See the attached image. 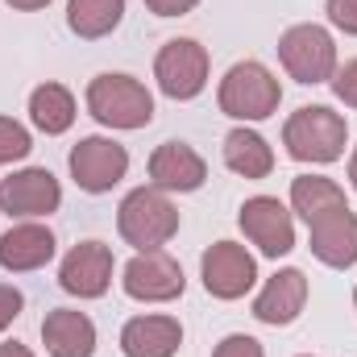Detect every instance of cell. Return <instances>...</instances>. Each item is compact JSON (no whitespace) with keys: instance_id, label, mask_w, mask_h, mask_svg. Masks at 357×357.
<instances>
[{"instance_id":"1","label":"cell","mask_w":357,"mask_h":357,"mask_svg":"<svg viewBox=\"0 0 357 357\" xmlns=\"http://www.w3.org/2000/svg\"><path fill=\"white\" fill-rule=\"evenodd\" d=\"M345 142H349V125L328 104H303L282 125V146L295 162L328 167L345 154Z\"/></svg>"},{"instance_id":"2","label":"cell","mask_w":357,"mask_h":357,"mask_svg":"<svg viewBox=\"0 0 357 357\" xmlns=\"http://www.w3.org/2000/svg\"><path fill=\"white\" fill-rule=\"evenodd\" d=\"M216 104L225 116H233L237 125H258L278 112L282 104V84L278 75L270 71L266 63L258 59H245V63H233L216 88Z\"/></svg>"},{"instance_id":"3","label":"cell","mask_w":357,"mask_h":357,"mask_svg":"<svg viewBox=\"0 0 357 357\" xmlns=\"http://www.w3.org/2000/svg\"><path fill=\"white\" fill-rule=\"evenodd\" d=\"M88 112L104 129H146L154 121V96L142 79L125 75V71H104L88 84Z\"/></svg>"},{"instance_id":"4","label":"cell","mask_w":357,"mask_h":357,"mask_svg":"<svg viewBox=\"0 0 357 357\" xmlns=\"http://www.w3.org/2000/svg\"><path fill=\"white\" fill-rule=\"evenodd\" d=\"M116 233L137 254L142 250H162L178 233V208L158 187H133L116 208Z\"/></svg>"},{"instance_id":"5","label":"cell","mask_w":357,"mask_h":357,"mask_svg":"<svg viewBox=\"0 0 357 357\" xmlns=\"http://www.w3.org/2000/svg\"><path fill=\"white\" fill-rule=\"evenodd\" d=\"M278 63L282 71L303 84V88H316V84H328L333 71L341 67L337 63V38L316 25V21H303V25H291L282 38H278Z\"/></svg>"},{"instance_id":"6","label":"cell","mask_w":357,"mask_h":357,"mask_svg":"<svg viewBox=\"0 0 357 357\" xmlns=\"http://www.w3.org/2000/svg\"><path fill=\"white\" fill-rule=\"evenodd\" d=\"M67 167H71V178H75L79 191L104 195V191H112L121 178L129 175V150L121 142H112V137L91 133V137H79L71 146Z\"/></svg>"},{"instance_id":"7","label":"cell","mask_w":357,"mask_h":357,"mask_svg":"<svg viewBox=\"0 0 357 357\" xmlns=\"http://www.w3.org/2000/svg\"><path fill=\"white\" fill-rule=\"evenodd\" d=\"M208 50L195 38H171L162 42L158 59H154V79L167 100H195L208 88Z\"/></svg>"},{"instance_id":"8","label":"cell","mask_w":357,"mask_h":357,"mask_svg":"<svg viewBox=\"0 0 357 357\" xmlns=\"http://www.w3.org/2000/svg\"><path fill=\"white\" fill-rule=\"evenodd\" d=\"M199 278L212 299H225V303L245 299L258 282V258L237 241H216L199 258Z\"/></svg>"},{"instance_id":"9","label":"cell","mask_w":357,"mask_h":357,"mask_svg":"<svg viewBox=\"0 0 357 357\" xmlns=\"http://www.w3.org/2000/svg\"><path fill=\"white\" fill-rule=\"evenodd\" d=\"M237 225L262 258H287L295 250V212L274 195H250L237 212Z\"/></svg>"},{"instance_id":"10","label":"cell","mask_w":357,"mask_h":357,"mask_svg":"<svg viewBox=\"0 0 357 357\" xmlns=\"http://www.w3.org/2000/svg\"><path fill=\"white\" fill-rule=\"evenodd\" d=\"M121 287L137 303H171L187 291V278H183V266L167 250H142L125 262Z\"/></svg>"},{"instance_id":"11","label":"cell","mask_w":357,"mask_h":357,"mask_svg":"<svg viewBox=\"0 0 357 357\" xmlns=\"http://www.w3.org/2000/svg\"><path fill=\"white\" fill-rule=\"evenodd\" d=\"M59 204H63V187L46 167H25V171L0 178V212L17 220H42L59 212Z\"/></svg>"},{"instance_id":"12","label":"cell","mask_w":357,"mask_h":357,"mask_svg":"<svg viewBox=\"0 0 357 357\" xmlns=\"http://www.w3.org/2000/svg\"><path fill=\"white\" fill-rule=\"evenodd\" d=\"M112 250L104 241H79L67 250L63 266H59V287L75 299H100L112 287Z\"/></svg>"},{"instance_id":"13","label":"cell","mask_w":357,"mask_h":357,"mask_svg":"<svg viewBox=\"0 0 357 357\" xmlns=\"http://www.w3.org/2000/svg\"><path fill=\"white\" fill-rule=\"evenodd\" d=\"M307 245L324 266L333 270L357 266V212L345 204V208H333V212L316 216L307 225Z\"/></svg>"},{"instance_id":"14","label":"cell","mask_w":357,"mask_h":357,"mask_svg":"<svg viewBox=\"0 0 357 357\" xmlns=\"http://www.w3.org/2000/svg\"><path fill=\"white\" fill-rule=\"evenodd\" d=\"M303 303H307V274L295 270V266H287V270H278V274H270L266 287L258 291V299H254V320H262L270 328H287V324L299 320Z\"/></svg>"},{"instance_id":"15","label":"cell","mask_w":357,"mask_h":357,"mask_svg":"<svg viewBox=\"0 0 357 357\" xmlns=\"http://www.w3.org/2000/svg\"><path fill=\"white\" fill-rule=\"evenodd\" d=\"M150 187L158 191H199L204 178H208V162L199 150H191L187 142H162L154 154H150Z\"/></svg>"},{"instance_id":"16","label":"cell","mask_w":357,"mask_h":357,"mask_svg":"<svg viewBox=\"0 0 357 357\" xmlns=\"http://www.w3.org/2000/svg\"><path fill=\"white\" fill-rule=\"evenodd\" d=\"M54 254H59V241L38 220H21V225H13L0 237V266L8 270V274H29V270L50 266Z\"/></svg>"},{"instance_id":"17","label":"cell","mask_w":357,"mask_h":357,"mask_svg":"<svg viewBox=\"0 0 357 357\" xmlns=\"http://www.w3.org/2000/svg\"><path fill=\"white\" fill-rule=\"evenodd\" d=\"M183 345V324L175 316H133L121 328V354L125 357H175Z\"/></svg>"},{"instance_id":"18","label":"cell","mask_w":357,"mask_h":357,"mask_svg":"<svg viewBox=\"0 0 357 357\" xmlns=\"http://www.w3.org/2000/svg\"><path fill=\"white\" fill-rule=\"evenodd\" d=\"M42 345L50 357H91L96 354V324L88 312L54 307L42 320Z\"/></svg>"},{"instance_id":"19","label":"cell","mask_w":357,"mask_h":357,"mask_svg":"<svg viewBox=\"0 0 357 357\" xmlns=\"http://www.w3.org/2000/svg\"><path fill=\"white\" fill-rule=\"evenodd\" d=\"M220 154H225V167L241 178H266L270 171H274V150H270V142L258 129H250V125L229 129Z\"/></svg>"},{"instance_id":"20","label":"cell","mask_w":357,"mask_h":357,"mask_svg":"<svg viewBox=\"0 0 357 357\" xmlns=\"http://www.w3.org/2000/svg\"><path fill=\"white\" fill-rule=\"evenodd\" d=\"M75 112H79L75 108V96H71V88H63V84H38V88L29 91V121L46 137L67 133L75 125Z\"/></svg>"},{"instance_id":"21","label":"cell","mask_w":357,"mask_h":357,"mask_svg":"<svg viewBox=\"0 0 357 357\" xmlns=\"http://www.w3.org/2000/svg\"><path fill=\"white\" fill-rule=\"evenodd\" d=\"M345 204H349L345 191H341L328 175H295L291 178V212H295L303 225H312L316 216H324V212H333V208H345Z\"/></svg>"},{"instance_id":"22","label":"cell","mask_w":357,"mask_h":357,"mask_svg":"<svg viewBox=\"0 0 357 357\" xmlns=\"http://www.w3.org/2000/svg\"><path fill=\"white\" fill-rule=\"evenodd\" d=\"M125 17V0H67V29L79 38H108Z\"/></svg>"},{"instance_id":"23","label":"cell","mask_w":357,"mask_h":357,"mask_svg":"<svg viewBox=\"0 0 357 357\" xmlns=\"http://www.w3.org/2000/svg\"><path fill=\"white\" fill-rule=\"evenodd\" d=\"M29 150H33L29 129L13 116H0V167H13V162L29 158Z\"/></svg>"},{"instance_id":"24","label":"cell","mask_w":357,"mask_h":357,"mask_svg":"<svg viewBox=\"0 0 357 357\" xmlns=\"http://www.w3.org/2000/svg\"><path fill=\"white\" fill-rule=\"evenodd\" d=\"M328 88H333V96H337L345 108H357V59H349L345 67H337V71H333Z\"/></svg>"},{"instance_id":"25","label":"cell","mask_w":357,"mask_h":357,"mask_svg":"<svg viewBox=\"0 0 357 357\" xmlns=\"http://www.w3.org/2000/svg\"><path fill=\"white\" fill-rule=\"evenodd\" d=\"M212 357H266V349H262V341H254L250 333H229V337L212 349Z\"/></svg>"},{"instance_id":"26","label":"cell","mask_w":357,"mask_h":357,"mask_svg":"<svg viewBox=\"0 0 357 357\" xmlns=\"http://www.w3.org/2000/svg\"><path fill=\"white\" fill-rule=\"evenodd\" d=\"M324 13H328V25L357 38V0H324Z\"/></svg>"},{"instance_id":"27","label":"cell","mask_w":357,"mask_h":357,"mask_svg":"<svg viewBox=\"0 0 357 357\" xmlns=\"http://www.w3.org/2000/svg\"><path fill=\"white\" fill-rule=\"evenodd\" d=\"M21 307H25V295H21L17 287L0 282V333H8V328H13V320L21 316Z\"/></svg>"},{"instance_id":"28","label":"cell","mask_w":357,"mask_h":357,"mask_svg":"<svg viewBox=\"0 0 357 357\" xmlns=\"http://www.w3.org/2000/svg\"><path fill=\"white\" fill-rule=\"evenodd\" d=\"M195 4H199V0H146V8H150L154 17H187Z\"/></svg>"},{"instance_id":"29","label":"cell","mask_w":357,"mask_h":357,"mask_svg":"<svg viewBox=\"0 0 357 357\" xmlns=\"http://www.w3.org/2000/svg\"><path fill=\"white\" fill-rule=\"evenodd\" d=\"M8 8H17V13H38V8H46L50 0H4Z\"/></svg>"},{"instance_id":"30","label":"cell","mask_w":357,"mask_h":357,"mask_svg":"<svg viewBox=\"0 0 357 357\" xmlns=\"http://www.w3.org/2000/svg\"><path fill=\"white\" fill-rule=\"evenodd\" d=\"M0 357H33V354H29V345H21V341H4V345H0Z\"/></svg>"},{"instance_id":"31","label":"cell","mask_w":357,"mask_h":357,"mask_svg":"<svg viewBox=\"0 0 357 357\" xmlns=\"http://www.w3.org/2000/svg\"><path fill=\"white\" fill-rule=\"evenodd\" d=\"M349 183H354V191H357V146H354V154H349Z\"/></svg>"},{"instance_id":"32","label":"cell","mask_w":357,"mask_h":357,"mask_svg":"<svg viewBox=\"0 0 357 357\" xmlns=\"http://www.w3.org/2000/svg\"><path fill=\"white\" fill-rule=\"evenodd\" d=\"M354 307H357V287H354Z\"/></svg>"},{"instance_id":"33","label":"cell","mask_w":357,"mask_h":357,"mask_svg":"<svg viewBox=\"0 0 357 357\" xmlns=\"http://www.w3.org/2000/svg\"><path fill=\"white\" fill-rule=\"evenodd\" d=\"M299 357H312V354H299Z\"/></svg>"}]
</instances>
